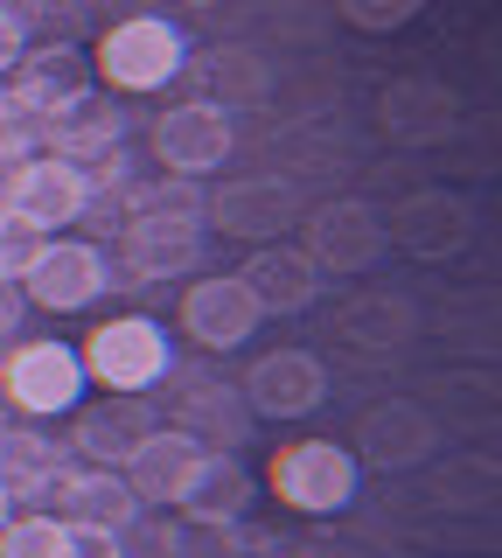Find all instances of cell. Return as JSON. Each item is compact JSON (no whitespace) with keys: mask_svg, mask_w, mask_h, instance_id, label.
<instances>
[{"mask_svg":"<svg viewBox=\"0 0 502 558\" xmlns=\"http://www.w3.org/2000/svg\"><path fill=\"white\" fill-rule=\"evenodd\" d=\"M0 8H8V0H0Z\"/></svg>","mask_w":502,"mask_h":558,"instance_id":"1f68e13d","label":"cell"},{"mask_svg":"<svg viewBox=\"0 0 502 558\" xmlns=\"http://www.w3.org/2000/svg\"><path fill=\"white\" fill-rule=\"evenodd\" d=\"M258 301H252V287L237 272H223V279H196V287L182 293V307H175V328L188 342H203V349H245L258 336Z\"/></svg>","mask_w":502,"mask_h":558,"instance_id":"9c48e42d","label":"cell"},{"mask_svg":"<svg viewBox=\"0 0 502 558\" xmlns=\"http://www.w3.org/2000/svg\"><path fill=\"white\" fill-rule=\"evenodd\" d=\"M14 517V488H8V475H0V523Z\"/></svg>","mask_w":502,"mask_h":558,"instance_id":"f1b7e54d","label":"cell"},{"mask_svg":"<svg viewBox=\"0 0 502 558\" xmlns=\"http://www.w3.org/2000/svg\"><path fill=\"white\" fill-rule=\"evenodd\" d=\"M71 558H126V545L106 523H71Z\"/></svg>","mask_w":502,"mask_h":558,"instance_id":"4316f807","label":"cell"},{"mask_svg":"<svg viewBox=\"0 0 502 558\" xmlns=\"http://www.w3.org/2000/svg\"><path fill=\"white\" fill-rule=\"evenodd\" d=\"M342 328H350V342H397L412 328V314H405V301H356L342 314Z\"/></svg>","mask_w":502,"mask_h":558,"instance_id":"cb8c5ba5","label":"cell"},{"mask_svg":"<svg viewBox=\"0 0 502 558\" xmlns=\"http://www.w3.org/2000/svg\"><path fill=\"white\" fill-rule=\"evenodd\" d=\"M182 412H188V426H196V447H231L237 433L252 426V405H245L237 384H196V391L182 398Z\"/></svg>","mask_w":502,"mask_h":558,"instance_id":"7402d4cb","label":"cell"},{"mask_svg":"<svg viewBox=\"0 0 502 558\" xmlns=\"http://www.w3.org/2000/svg\"><path fill=\"white\" fill-rule=\"evenodd\" d=\"M377 119H384L397 140H412V147H432V140L461 133V98L432 77H397V84H384V98H377Z\"/></svg>","mask_w":502,"mask_h":558,"instance_id":"9a60e30c","label":"cell"},{"mask_svg":"<svg viewBox=\"0 0 502 558\" xmlns=\"http://www.w3.org/2000/svg\"><path fill=\"white\" fill-rule=\"evenodd\" d=\"M147 433H154L147 391H112V398H98V405H84V418H77V447L91 453L98 468H119Z\"/></svg>","mask_w":502,"mask_h":558,"instance_id":"e0dca14e","label":"cell"},{"mask_svg":"<svg viewBox=\"0 0 502 558\" xmlns=\"http://www.w3.org/2000/svg\"><path fill=\"white\" fill-rule=\"evenodd\" d=\"M210 223H223L231 238H280L301 223V189L286 174H237L210 196Z\"/></svg>","mask_w":502,"mask_h":558,"instance_id":"7c38bea8","label":"cell"},{"mask_svg":"<svg viewBox=\"0 0 502 558\" xmlns=\"http://www.w3.org/2000/svg\"><path fill=\"white\" fill-rule=\"evenodd\" d=\"M237 391L258 418H307L328 398V363L307 356V349H266Z\"/></svg>","mask_w":502,"mask_h":558,"instance_id":"30bf717a","label":"cell"},{"mask_svg":"<svg viewBox=\"0 0 502 558\" xmlns=\"http://www.w3.org/2000/svg\"><path fill=\"white\" fill-rule=\"evenodd\" d=\"M203 258L196 209H133L119 231V266L133 279H182Z\"/></svg>","mask_w":502,"mask_h":558,"instance_id":"52a82bcc","label":"cell"},{"mask_svg":"<svg viewBox=\"0 0 502 558\" xmlns=\"http://www.w3.org/2000/svg\"><path fill=\"white\" fill-rule=\"evenodd\" d=\"M42 140L57 147V161H106L119 140H126V112L98 92H63L42 112Z\"/></svg>","mask_w":502,"mask_h":558,"instance_id":"4fadbf2b","label":"cell"},{"mask_svg":"<svg viewBox=\"0 0 502 558\" xmlns=\"http://www.w3.org/2000/svg\"><path fill=\"white\" fill-rule=\"evenodd\" d=\"M14 287H22L42 314H84L112 287V258L98 252V244H84V238H42L36 258H28V272L14 279Z\"/></svg>","mask_w":502,"mask_h":558,"instance_id":"277c9868","label":"cell"},{"mask_svg":"<svg viewBox=\"0 0 502 558\" xmlns=\"http://www.w3.org/2000/svg\"><path fill=\"white\" fill-rule=\"evenodd\" d=\"M98 77L112 84V92H161V84L182 77L188 63V43L175 22H161V14H126V22H112L98 35Z\"/></svg>","mask_w":502,"mask_h":558,"instance_id":"7a4b0ae2","label":"cell"},{"mask_svg":"<svg viewBox=\"0 0 502 558\" xmlns=\"http://www.w3.org/2000/svg\"><path fill=\"white\" fill-rule=\"evenodd\" d=\"M77 356H84V377H98L106 391H147V384L175 371V342L147 314H112L106 328H91V342Z\"/></svg>","mask_w":502,"mask_h":558,"instance_id":"3957f363","label":"cell"},{"mask_svg":"<svg viewBox=\"0 0 502 558\" xmlns=\"http://www.w3.org/2000/svg\"><path fill=\"white\" fill-rule=\"evenodd\" d=\"M196 461H203L196 433H182V426H154L119 468H126V488H133L140 502H175V496H182V482L196 475Z\"/></svg>","mask_w":502,"mask_h":558,"instance_id":"2e32d148","label":"cell"},{"mask_svg":"<svg viewBox=\"0 0 502 558\" xmlns=\"http://www.w3.org/2000/svg\"><path fill=\"white\" fill-rule=\"evenodd\" d=\"M196 8H217V0H196Z\"/></svg>","mask_w":502,"mask_h":558,"instance_id":"f546056e","label":"cell"},{"mask_svg":"<svg viewBox=\"0 0 502 558\" xmlns=\"http://www.w3.org/2000/svg\"><path fill=\"white\" fill-rule=\"evenodd\" d=\"M0 112H8V92H0Z\"/></svg>","mask_w":502,"mask_h":558,"instance_id":"4dcf8cb0","label":"cell"},{"mask_svg":"<svg viewBox=\"0 0 502 558\" xmlns=\"http://www.w3.org/2000/svg\"><path fill=\"white\" fill-rule=\"evenodd\" d=\"M22 57H28V22L14 8H0V77H8Z\"/></svg>","mask_w":502,"mask_h":558,"instance_id":"83f0119b","label":"cell"},{"mask_svg":"<svg viewBox=\"0 0 502 558\" xmlns=\"http://www.w3.org/2000/svg\"><path fill=\"white\" fill-rule=\"evenodd\" d=\"M231 154H237V126H231V105H217V98H182L154 119V161L168 174H182V182L223 168Z\"/></svg>","mask_w":502,"mask_h":558,"instance_id":"5b68a950","label":"cell"},{"mask_svg":"<svg viewBox=\"0 0 502 558\" xmlns=\"http://www.w3.org/2000/svg\"><path fill=\"white\" fill-rule=\"evenodd\" d=\"M266 488L301 517H335L356 502L363 488V461L342 440H286L266 468Z\"/></svg>","mask_w":502,"mask_h":558,"instance_id":"6da1fadb","label":"cell"},{"mask_svg":"<svg viewBox=\"0 0 502 558\" xmlns=\"http://www.w3.org/2000/svg\"><path fill=\"white\" fill-rule=\"evenodd\" d=\"M252 496H258V482H252V468L237 461V453H203L196 461V475L182 482V496H175V510L188 523H210V531H223V523H237L252 510Z\"/></svg>","mask_w":502,"mask_h":558,"instance_id":"5bb4252c","label":"cell"},{"mask_svg":"<svg viewBox=\"0 0 502 558\" xmlns=\"http://www.w3.org/2000/svg\"><path fill=\"white\" fill-rule=\"evenodd\" d=\"M397 238L419 258H454V252H467V238H475V209L461 196H446V189H419V196L397 209Z\"/></svg>","mask_w":502,"mask_h":558,"instance_id":"ac0fdd59","label":"cell"},{"mask_svg":"<svg viewBox=\"0 0 502 558\" xmlns=\"http://www.w3.org/2000/svg\"><path fill=\"white\" fill-rule=\"evenodd\" d=\"M36 244H42V231H28L22 217H8V209H0V279H22L28 258H36Z\"/></svg>","mask_w":502,"mask_h":558,"instance_id":"484cf974","label":"cell"},{"mask_svg":"<svg viewBox=\"0 0 502 558\" xmlns=\"http://www.w3.org/2000/svg\"><path fill=\"white\" fill-rule=\"evenodd\" d=\"M335 8H342V22L363 28V35H391V28L419 22L426 0H335Z\"/></svg>","mask_w":502,"mask_h":558,"instance_id":"d4e9b609","label":"cell"},{"mask_svg":"<svg viewBox=\"0 0 502 558\" xmlns=\"http://www.w3.org/2000/svg\"><path fill=\"white\" fill-rule=\"evenodd\" d=\"M0 391H8L14 412L57 418V412H71L84 398V356L71 342H57V336H36V342H22L8 363H0Z\"/></svg>","mask_w":502,"mask_h":558,"instance_id":"8992f818","label":"cell"},{"mask_svg":"<svg viewBox=\"0 0 502 558\" xmlns=\"http://www.w3.org/2000/svg\"><path fill=\"white\" fill-rule=\"evenodd\" d=\"M426 447H432V418L412 398H391V405H377L363 418V461H377V468H412V461H426Z\"/></svg>","mask_w":502,"mask_h":558,"instance_id":"44dd1931","label":"cell"},{"mask_svg":"<svg viewBox=\"0 0 502 558\" xmlns=\"http://www.w3.org/2000/svg\"><path fill=\"white\" fill-rule=\"evenodd\" d=\"M0 558H71V523L63 517H8L0 523Z\"/></svg>","mask_w":502,"mask_h":558,"instance_id":"603a6c76","label":"cell"},{"mask_svg":"<svg viewBox=\"0 0 502 558\" xmlns=\"http://www.w3.org/2000/svg\"><path fill=\"white\" fill-rule=\"evenodd\" d=\"M57 502H63V523H106V531H126L140 517V496L126 488L119 468H91V475H63L57 482Z\"/></svg>","mask_w":502,"mask_h":558,"instance_id":"ffe728a7","label":"cell"},{"mask_svg":"<svg viewBox=\"0 0 502 558\" xmlns=\"http://www.w3.org/2000/svg\"><path fill=\"white\" fill-rule=\"evenodd\" d=\"M84 203H91V174L77 161H57V154H36L22 168H14V189H8V217H22L28 231H63V223L84 217Z\"/></svg>","mask_w":502,"mask_h":558,"instance_id":"ba28073f","label":"cell"},{"mask_svg":"<svg viewBox=\"0 0 502 558\" xmlns=\"http://www.w3.org/2000/svg\"><path fill=\"white\" fill-rule=\"evenodd\" d=\"M307 258H315V272H363L384 258V223H377L370 203L356 196H335L321 203L315 217H307Z\"/></svg>","mask_w":502,"mask_h":558,"instance_id":"8fae6325","label":"cell"},{"mask_svg":"<svg viewBox=\"0 0 502 558\" xmlns=\"http://www.w3.org/2000/svg\"><path fill=\"white\" fill-rule=\"evenodd\" d=\"M237 279L252 287L258 314H307V301H315V258L293 252V244H266V252H252V266Z\"/></svg>","mask_w":502,"mask_h":558,"instance_id":"d6986e66","label":"cell"}]
</instances>
